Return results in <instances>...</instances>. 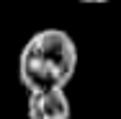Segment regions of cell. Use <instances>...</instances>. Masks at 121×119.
I'll return each mask as SVG.
<instances>
[{
    "label": "cell",
    "instance_id": "6da1fadb",
    "mask_svg": "<svg viewBox=\"0 0 121 119\" xmlns=\"http://www.w3.org/2000/svg\"><path fill=\"white\" fill-rule=\"evenodd\" d=\"M77 44L65 29H39L18 54V78L28 93L65 91L77 72Z\"/></svg>",
    "mask_w": 121,
    "mask_h": 119
},
{
    "label": "cell",
    "instance_id": "3957f363",
    "mask_svg": "<svg viewBox=\"0 0 121 119\" xmlns=\"http://www.w3.org/2000/svg\"><path fill=\"white\" fill-rule=\"evenodd\" d=\"M77 3H88V5H95V3H111V0H77Z\"/></svg>",
    "mask_w": 121,
    "mask_h": 119
},
{
    "label": "cell",
    "instance_id": "7a4b0ae2",
    "mask_svg": "<svg viewBox=\"0 0 121 119\" xmlns=\"http://www.w3.org/2000/svg\"><path fill=\"white\" fill-rule=\"evenodd\" d=\"M70 114H72V104L67 91L28 93V101H26L28 119H70Z\"/></svg>",
    "mask_w": 121,
    "mask_h": 119
}]
</instances>
